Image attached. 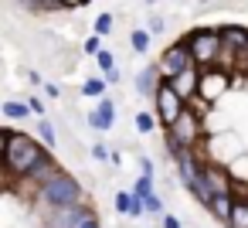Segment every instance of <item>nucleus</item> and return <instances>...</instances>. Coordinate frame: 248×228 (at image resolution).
I'll use <instances>...</instances> for the list:
<instances>
[{"label":"nucleus","mask_w":248,"mask_h":228,"mask_svg":"<svg viewBox=\"0 0 248 228\" xmlns=\"http://www.w3.org/2000/svg\"><path fill=\"white\" fill-rule=\"evenodd\" d=\"M231 82H234V72H228V68H204L197 99H201V102H207V106H214L221 96H228Z\"/></svg>","instance_id":"6e6552de"},{"label":"nucleus","mask_w":248,"mask_h":228,"mask_svg":"<svg viewBox=\"0 0 248 228\" xmlns=\"http://www.w3.org/2000/svg\"><path fill=\"white\" fill-rule=\"evenodd\" d=\"M78 228H102V221H99V214L92 211V214H89V218H85V221H82Z\"/></svg>","instance_id":"72a5a7b5"},{"label":"nucleus","mask_w":248,"mask_h":228,"mask_svg":"<svg viewBox=\"0 0 248 228\" xmlns=\"http://www.w3.org/2000/svg\"><path fill=\"white\" fill-rule=\"evenodd\" d=\"M163 147H167V157L173 160V167H177V177H180V184L190 191V197L197 201V204H211V187H207V160L201 157V150H184V147H177V143H167L163 140Z\"/></svg>","instance_id":"f03ea898"},{"label":"nucleus","mask_w":248,"mask_h":228,"mask_svg":"<svg viewBox=\"0 0 248 228\" xmlns=\"http://www.w3.org/2000/svg\"><path fill=\"white\" fill-rule=\"evenodd\" d=\"M106 79H85L82 82V96H89V99H102L106 96Z\"/></svg>","instance_id":"5701e85b"},{"label":"nucleus","mask_w":248,"mask_h":228,"mask_svg":"<svg viewBox=\"0 0 248 228\" xmlns=\"http://www.w3.org/2000/svg\"><path fill=\"white\" fill-rule=\"evenodd\" d=\"M28 102H31V109H34V116H38V119H41V116H45V102H41V99H38V96H31V99H28Z\"/></svg>","instance_id":"2f4dec72"},{"label":"nucleus","mask_w":248,"mask_h":228,"mask_svg":"<svg viewBox=\"0 0 248 228\" xmlns=\"http://www.w3.org/2000/svg\"><path fill=\"white\" fill-rule=\"evenodd\" d=\"M160 221H163V228H180V218H177V214H170V211H167Z\"/></svg>","instance_id":"473e14b6"},{"label":"nucleus","mask_w":248,"mask_h":228,"mask_svg":"<svg viewBox=\"0 0 248 228\" xmlns=\"http://www.w3.org/2000/svg\"><path fill=\"white\" fill-rule=\"evenodd\" d=\"M41 92H45L48 99H58V96H62V85H58V82H45V85H41Z\"/></svg>","instance_id":"c756f323"},{"label":"nucleus","mask_w":248,"mask_h":228,"mask_svg":"<svg viewBox=\"0 0 248 228\" xmlns=\"http://www.w3.org/2000/svg\"><path fill=\"white\" fill-rule=\"evenodd\" d=\"M48 153L51 150L41 140H34L28 133H17L14 126H0V157H4V174H7L11 184H21Z\"/></svg>","instance_id":"f257e3e1"},{"label":"nucleus","mask_w":248,"mask_h":228,"mask_svg":"<svg viewBox=\"0 0 248 228\" xmlns=\"http://www.w3.org/2000/svg\"><path fill=\"white\" fill-rule=\"evenodd\" d=\"M234 211H231V221L228 228H248V187L245 191H234Z\"/></svg>","instance_id":"f3484780"},{"label":"nucleus","mask_w":248,"mask_h":228,"mask_svg":"<svg viewBox=\"0 0 248 228\" xmlns=\"http://www.w3.org/2000/svg\"><path fill=\"white\" fill-rule=\"evenodd\" d=\"M89 214H92V208H89L85 201H78V204H72V208L41 214V228H78Z\"/></svg>","instance_id":"1a4fd4ad"},{"label":"nucleus","mask_w":248,"mask_h":228,"mask_svg":"<svg viewBox=\"0 0 248 228\" xmlns=\"http://www.w3.org/2000/svg\"><path fill=\"white\" fill-rule=\"evenodd\" d=\"M163 140H167V143H177V147H184V150H197V147L204 143V116H201L197 109H187V113L163 133Z\"/></svg>","instance_id":"39448f33"},{"label":"nucleus","mask_w":248,"mask_h":228,"mask_svg":"<svg viewBox=\"0 0 248 228\" xmlns=\"http://www.w3.org/2000/svg\"><path fill=\"white\" fill-rule=\"evenodd\" d=\"M112 28H116V17H112V14H99L95 24H92V34L106 38V34H112Z\"/></svg>","instance_id":"393cba45"},{"label":"nucleus","mask_w":248,"mask_h":228,"mask_svg":"<svg viewBox=\"0 0 248 228\" xmlns=\"http://www.w3.org/2000/svg\"><path fill=\"white\" fill-rule=\"evenodd\" d=\"M82 51H85V55H92V58H95V55H99V51H102V38H99V34H89V38H85V41H82Z\"/></svg>","instance_id":"cd10ccee"},{"label":"nucleus","mask_w":248,"mask_h":228,"mask_svg":"<svg viewBox=\"0 0 248 228\" xmlns=\"http://www.w3.org/2000/svg\"><path fill=\"white\" fill-rule=\"evenodd\" d=\"M180 41H187L194 62L201 68H217L221 62V51H224V41H221V28H194L187 31Z\"/></svg>","instance_id":"20e7f679"},{"label":"nucleus","mask_w":248,"mask_h":228,"mask_svg":"<svg viewBox=\"0 0 248 228\" xmlns=\"http://www.w3.org/2000/svg\"><path fill=\"white\" fill-rule=\"evenodd\" d=\"M28 82H31V85H45V82H41V75H38V72H28Z\"/></svg>","instance_id":"c9c22d12"},{"label":"nucleus","mask_w":248,"mask_h":228,"mask_svg":"<svg viewBox=\"0 0 248 228\" xmlns=\"http://www.w3.org/2000/svg\"><path fill=\"white\" fill-rule=\"evenodd\" d=\"M156 65H160V75H163V79L170 82V79H177L180 72L194 68L197 62H194V55H190L187 41H170V45L163 48V55L156 58Z\"/></svg>","instance_id":"0eeeda50"},{"label":"nucleus","mask_w":248,"mask_h":228,"mask_svg":"<svg viewBox=\"0 0 248 228\" xmlns=\"http://www.w3.org/2000/svg\"><path fill=\"white\" fill-rule=\"evenodd\" d=\"M34 130H38V140H41V143L55 153V150H58V133H55V123H51L48 116H41V119L34 123Z\"/></svg>","instance_id":"6ab92c4d"},{"label":"nucleus","mask_w":248,"mask_h":228,"mask_svg":"<svg viewBox=\"0 0 248 228\" xmlns=\"http://www.w3.org/2000/svg\"><path fill=\"white\" fill-rule=\"evenodd\" d=\"M190 106H187V99H180V92L170 85V82H163L160 89H156V96H153V113H156V119H160V130L167 133L184 113H187Z\"/></svg>","instance_id":"423d86ee"},{"label":"nucleus","mask_w":248,"mask_h":228,"mask_svg":"<svg viewBox=\"0 0 248 228\" xmlns=\"http://www.w3.org/2000/svg\"><path fill=\"white\" fill-rule=\"evenodd\" d=\"M163 82H167V79L160 75V65H146V68H140L136 79H133L136 96H143V99H150V102H153V96H156V89H160Z\"/></svg>","instance_id":"9b49d317"},{"label":"nucleus","mask_w":248,"mask_h":228,"mask_svg":"<svg viewBox=\"0 0 248 228\" xmlns=\"http://www.w3.org/2000/svg\"><path fill=\"white\" fill-rule=\"evenodd\" d=\"M92 160H99V163H112V150H109L106 143H92Z\"/></svg>","instance_id":"c85d7f7f"},{"label":"nucleus","mask_w":248,"mask_h":228,"mask_svg":"<svg viewBox=\"0 0 248 228\" xmlns=\"http://www.w3.org/2000/svg\"><path fill=\"white\" fill-rule=\"evenodd\" d=\"M146 214H153V218H163V214H167V211H163V197H160L156 191L146 197Z\"/></svg>","instance_id":"a878e982"},{"label":"nucleus","mask_w":248,"mask_h":228,"mask_svg":"<svg viewBox=\"0 0 248 228\" xmlns=\"http://www.w3.org/2000/svg\"><path fill=\"white\" fill-rule=\"evenodd\" d=\"M234 191H224V194H214L211 197V204H207V211L217 218V225H224L228 228V221H231V211H234Z\"/></svg>","instance_id":"4468645a"},{"label":"nucleus","mask_w":248,"mask_h":228,"mask_svg":"<svg viewBox=\"0 0 248 228\" xmlns=\"http://www.w3.org/2000/svg\"><path fill=\"white\" fill-rule=\"evenodd\" d=\"M95 65H99V72H102V79H106L109 85H116V82L123 79V72L116 68V55H112L109 48H102V51L95 55Z\"/></svg>","instance_id":"dca6fc26"},{"label":"nucleus","mask_w":248,"mask_h":228,"mask_svg":"<svg viewBox=\"0 0 248 228\" xmlns=\"http://www.w3.org/2000/svg\"><path fill=\"white\" fill-rule=\"evenodd\" d=\"M146 31H150L153 38H160V34L167 31V21H163V14H150V21H146Z\"/></svg>","instance_id":"bb28decb"},{"label":"nucleus","mask_w":248,"mask_h":228,"mask_svg":"<svg viewBox=\"0 0 248 228\" xmlns=\"http://www.w3.org/2000/svg\"><path fill=\"white\" fill-rule=\"evenodd\" d=\"M85 201V191H82V180L72 177L68 170L55 174L51 180H45L41 187L31 191V204L38 208V214H48V211H62V208H72Z\"/></svg>","instance_id":"7ed1b4c3"},{"label":"nucleus","mask_w":248,"mask_h":228,"mask_svg":"<svg viewBox=\"0 0 248 228\" xmlns=\"http://www.w3.org/2000/svg\"><path fill=\"white\" fill-rule=\"evenodd\" d=\"M85 119H89V126H92L95 133H109V130L116 126V102H112L109 96H102V99L95 102V109H92Z\"/></svg>","instance_id":"9d476101"},{"label":"nucleus","mask_w":248,"mask_h":228,"mask_svg":"<svg viewBox=\"0 0 248 228\" xmlns=\"http://www.w3.org/2000/svg\"><path fill=\"white\" fill-rule=\"evenodd\" d=\"M55 174H62V167H58L55 153H48V157H45V160H41V163H38V167H34V170H31V174L24 177V180H21V184H28V187L34 191V187H41L45 180H51Z\"/></svg>","instance_id":"ddd939ff"},{"label":"nucleus","mask_w":248,"mask_h":228,"mask_svg":"<svg viewBox=\"0 0 248 228\" xmlns=\"http://www.w3.org/2000/svg\"><path fill=\"white\" fill-rule=\"evenodd\" d=\"M150 41H153V34H150L146 28H133V31H129V48H133L136 55H146V51H150Z\"/></svg>","instance_id":"aec40b11"},{"label":"nucleus","mask_w":248,"mask_h":228,"mask_svg":"<svg viewBox=\"0 0 248 228\" xmlns=\"http://www.w3.org/2000/svg\"><path fill=\"white\" fill-rule=\"evenodd\" d=\"M89 0H58V7L62 11H78V7H85Z\"/></svg>","instance_id":"7c9ffc66"},{"label":"nucleus","mask_w":248,"mask_h":228,"mask_svg":"<svg viewBox=\"0 0 248 228\" xmlns=\"http://www.w3.org/2000/svg\"><path fill=\"white\" fill-rule=\"evenodd\" d=\"M4 116H7L11 123H24V119H31V116H34V109H31V102L7 99V102H4Z\"/></svg>","instance_id":"a211bd4d"},{"label":"nucleus","mask_w":248,"mask_h":228,"mask_svg":"<svg viewBox=\"0 0 248 228\" xmlns=\"http://www.w3.org/2000/svg\"><path fill=\"white\" fill-rule=\"evenodd\" d=\"M17 4L31 14H48V11H62L58 7V0H17Z\"/></svg>","instance_id":"4be33fe9"},{"label":"nucleus","mask_w":248,"mask_h":228,"mask_svg":"<svg viewBox=\"0 0 248 228\" xmlns=\"http://www.w3.org/2000/svg\"><path fill=\"white\" fill-rule=\"evenodd\" d=\"M133 123H136V133H143V136H146V133H153V130L160 126V119H156V113H153V109L136 113V119H133Z\"/></svg>","instance_id":"412c9836"},{"label":"nucleus","mask_w":248,"mask_h":228,"mask_svg":"<svg viewBox=\"0 0 248 228\" xmlns=\"http://www.w3.org/2000/svg\"><path fill=\"white\" fill-rule=\"evenodd\" d=\"M129 191H133L136 197H143V201H146V197L153 194V174H140V177H136V184H133Z\"/></svg>","instance_id":"b1692460"},{"label":"nucleus","mask_w":248,"mask_h":228,"mask_svg":"<svg viewBox=\"0 0 248 228\" xmlns=\"http://www.w3.org/2000/svg\"><path fill=\"white\" fill-rule=\"evenodd\" d=\"M201 75H204V68L201 65H194V68H187V72H180L177 79H170V85L180 92V99H187V106L197 99V92H201Z\"/></svg>","instance_id":"f8f14e48"},{"label":"nucleus","mask_w":248,"mask_h":228,"mask_svg":"<svg viewBox=\"0 0 248 228\" xmlns=\"http://www.w3.org/2000/svg\"><path fill=\"white\" fill-rule=\"evenodd\" d=\"M116 211L126 214V218H143V214H146V201L136 197L133 191H119V194H116Z\"/></svg>","instance_id":"2eb2a0df"},{"label":"nucleus","mask_w":248,"mask_h":228,"mask_svg":"<svg viewBox=\"0 0 248 228\" xmlns=\"http://www.w3.org/2000/svg\"><path fill=\"white\" fill-rule=\"evenodd\" d=\"M140 170H143V174H153V160L143 157V160H140Z\"/></svg>","instance_id":"f704fd0d"}]
</instances>
